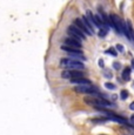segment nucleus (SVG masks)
Masks as SVG:
<instances>
[{
	"label": "nucleus",
	"instance_id": "obj_1",
	"mask_svg": "<svg viewBox=\"0 0 134 135\" xmlns=\"http://www.w3.org/2000/svg\"><path fill=\"white\" fill-rule=\"evenodd\" d=\"M60 66L64 67V68L68 69V71H81V69L85 68L84 64L81 61L74 60V59L71 58H64L60 60Z\"/></svg>",
	"mask_w": 134,
	"mask_h": 135
},
{
	"label": "nucleus",
	"instance_id": "obj_2",
	"mask_svg": "<svg viewBox=\"0 0 134 135\" xmlns=\"http://www.w3.org/2000/svg\"><path fill=\"white\" fill-rule=\"evenodd\" d=\"M67 32H68L69 34V38L74 39V40L79 41V42H81V40H85L86 39V35H85V33L80 31L78 27H75V26H69L68 30H67Z\"/></svg>",
	"mask_w": 134,
	"mask_h": 135
},
{
	"label": "nucleus",
	"instance_id": "obj_3",
	"mask_svg": "<svg viewBox=\"0 0 134 135\" xmlns=\"http://www.w3.org/2000/svg\"><path fill=\"white\" fill-rule=\"evenodd\" d=\"M74 90L76 93H82V94H95V88L92 87V85H78L74 87Z\"/></svg>",
	"mask_w": 134,
	"mask_h": 135
},
{
	"label": "nucleus",
	"instance_id": "obj_4",
	"mask_svg": "<svg viewBox=\"0 0 134 135\" xmlns=\"http://www.w3.org/2000/svg\"><path fill=\"white\" fill-rule=\"evenodd\" d=\"M111 24L113 27L117 30V32L119 34H122V27H123V22L121 21V19L118 15L115 14H111Z\"/></svg>",
	"mask_w": 134,
	"mask_h": 135
},
{
	"label": "nucleus",
	"instance_id": "obj_5",
	"mask_svg": "<svg viewBox=\"0 0 134 135\" xmlns=\"http://www.w3.org/2000/svg\"><path fill=\"white\" fill-rule=\"evenodd\" d=\"M122 33H125V35L130 39V40L134 41V30H133V26H132L131 20H127V21L123 24Z\"/></svg>",
	"mask_w": 134,
	"mask_h": 135
},
{
	"label": "nucleus",
	"instance_id": "obj_6",
	"mask_svg": "<svg viewBox=\"0 0 134 135\" xmlns=\"http://www.w3.org/2000/svg\"><path fill=\"white\" fill-rule=\"evenodd\" d=\"M61 76L64 79L71 80V79H76V78H84V73L80 71H68V69H66V71L63 72Z\"/></svg>",
	"mask_w": 134,
	"mask_h": 135
},
{
	"label": "nucleus",
	"instance_id": "obj_7",
	"mask_svg": "<svg viewBox=\"0 0 134 135\" xmlns=\"http://www.w3.org/2000/svg\"><path fill=\"white\" fill-rule=\"evenodd\" d=\"M64 44H65V46H68V47H73V48H78V49L81 48V42H79V41L74 40V39H72V38L65 39Z\"/></svg>",
	"mask_w": 134,
	"mask_h": 135
},
{
	"label": "nucleus",
	"instance_id": "obj_8",
	"mask_svg": "<svg viewBox=\"0 0 134 135\" xmlns=\"http://www.w3.org/2000/svg\"><path fill=\"white\" fill-rule=\"evenodd\" d=\"M74 26L75 27H78L80 31H82V32L85 33V34H89L91 35V33H89V31L87 30V27L85 26V24H84V21L80 19V18H78V19H75L74 20Z\"/></svg>",
	"mask_w": 134,
	"mask_h": 135
},
{
	"label": "nucleus",
	"instance_id": "obj_9",
	"mask_svg": "<svg viewBox=\"0 0 134 135\" xmlns=\"http://www.w3.org/2000/svg\"><path fill=\"white\" fill-rule=\"evenodd\" d=\"M71 84H78V85H91V81L85 78H76V79H71L69 80Z\"/></svg>",
	"mask_w": 134,
	"mask_h": 135
},
{
	"label": "nucleus",
	"instance_id": "obj_10",
	"mask_svg": "<svg viewBox=\"0 0 134 135\" xmlns=\"http://www.w3.org/2000/svg\"><path fill=\"white\" fill-rule=\"evenodd\" d=\"M61 49L63 51H65L67 52V53H79V52H81L80 49H78V48H73V47H68V46H65V45H63L61 46Z\"/></svg>",
	"mask_w": 134,
	"mask_h": 135
},
{
	"label": "nucleus",
	"instance_id": "obj_11",
	"mask_svg": "<svg viewBox=\"0 0 134 135\" xmlns=\"http://www.w3.org/2000/svg\"><path fill=\"white\" fill-rule=\"evenodd\" d=\"M122 79L125 80V81H128V80L131 79V68H130V67H126V68L123 69V72H122Z\"/></svg>",
	"mask_w": 134,
	"mask_h": 135
},
{
	"label": "nucleus",
	"instance_id": "obj_12",
	"mask_svg": "<svg viewBox=\"0 0 134 135\" xmlns=\"http://www.w3.org/2000/svg\"><path fill=\"white\" fill-rule=\"evenodd\" d=\"M106 34H107V30H106V28H105V27L104 28H100L98 35H99L100 38H105V37H106Z\"/></svg>",
	"mask_w": 134,
	"mask_h": 135
},
{
	"label": "nucleus",
	"instance_id": "obj_13",
	"mask_svg": "<svg viewBox=\"0 0 134 135\" xmlns=\"http://www.w3.org/2000/svg\"><path fill=\"white\" fill-rule=\"evenodd\" d=\"M120 98L122 99V100H126V99L128 98V92H127V90H126V89H122V90H121Z\"/></svg>",
	"mask_w": 134,
	"mask_h": 135
},
{
	"label": "nucleus",
	"instance_id": "obj_14",
	"mask_svg": "<svg viewBox=\"0 0 134 135\" xmlns=\"http://www.w3.org/2000/svg\"><path fill=\"white\" fill-rule=\"evenodd\" d=\"M106 53H107V54H111V55H113V56H117V55H118L117 51H115L114 48H112V47H111V48H108L107 51H106Z\"/></svg>",
	"mask_w": 134,
	"mask_h": 135
},
{
	"label": "nucleus",
	"instance_id": "obj_15",
	"mask_svg": "<svg viewBox=\"0 0 134 135\" xmlns=\"http://www.w3.org/2000/svg\"><path fill=\"white\" fill-rule=\"evenodd\" d=\"M105 87H106L107 89H115V85L111 84V82H106V84H105Z\"/></svg>",
	"mask_w": 134,
	"mask_h": 135
},
{
	"label": "nucleus",
	"instance_id": "obj_16",
	"mask_svg": "<svg viewBox=\"0 0 134 135\" xmlns=\"http://www.w3.org/2000/svg\"><path fill=\"white\" fill-rule=\"evenodd\" d=\"M121 67V65L119 64V62H114V64H113V68L114 69H119Z\"/></svg>",
	"mask_w": 134,
	"mask_h": 135
},
{
	"label": "nucleus",
	"instance_id": "obj_17",
	"mask_svg": "<svg viewBox=\"0 0 134 135\" xmlns=\"http://www.w3.org/2000/svg\"><path fill=\"white\" fill-rule=\"evenodd\" d=\"M98 64H99V66H100V67H104V66H105V65H104V60H102V59H100Z\"/></svg>",
	"mask_w": 134,
	"mask_h": 135
},
{
	"label": "nucleus",
	"instance_id": "obj_18",
	"mask_svg": "<svg viewBox=\"0 0 134 135\" xmlns=\"http://www.w3.org/2000/svg\"><path fill=\"white\" fill-rule=\"evenodd\" d=\"M117 49H118L119 52H122V51H123V47H122L121 45H118V46H117Z\"/></svg>",
	"mask_w": 134,
	"mask_h": 135
},
{
	"label": "nucleus",
	"instance_id": "obj_19",
	"mask_svg": "<svg viewBox=\"0 0 134 135\" xmlns=\"http://www.w3.org/2000/svg\"><path fill=\"white\" fill-rule=\"evenodd\" d=\"M104 75H105L106 78H109V79L112 78V74H111V73H104Z\"/></svg>",
	"mask_w": 134,
	"mask_h": 135
},
{
	"label": "nucleus",
	"instance_id": "obj_20",
	"mask_svg": "<svg viewBox=\"0 0 134 135\" xmlns=\"http://www.w3.org/2000/svg\"><path fill=\"white\" fill-rule=\"evenodd\" d=\"M130 108H131L132 110H134V102H132V103L130 105Z\"/></svg>",
	"mask_w": 134,
	"mask_h": 135
},
{
	"label": "nucleus",
	"instance_id": "obj_21",
	"mask_svg": "<svg viewBox=\"0 0 134 135\" xmlns=\"http://www.w3.org/2000/svg\"><path fill=\"white\" fill-rule=\"evenodd\" d=\"M131 122H132V123L134 124V114H133L132 116H131Z\"/></svg>",
	"mask_w": 134,
	"mask_h": 135
},
{
	"label": "nucleus",
	"instance_id": "obj_22",
	"mask_svg": "<svg viewBox=\"0 0 134 135\" xmlns=\"http://www.w3.org/2000/svg\"><path fill=\"white\" fill-rule=\"evenodd\" d=\"M132 68L134 69V59H133V60H132Z\"/></svg>",
	"mask_w": 134,
	"mask_h": 135
}]
</instances>
